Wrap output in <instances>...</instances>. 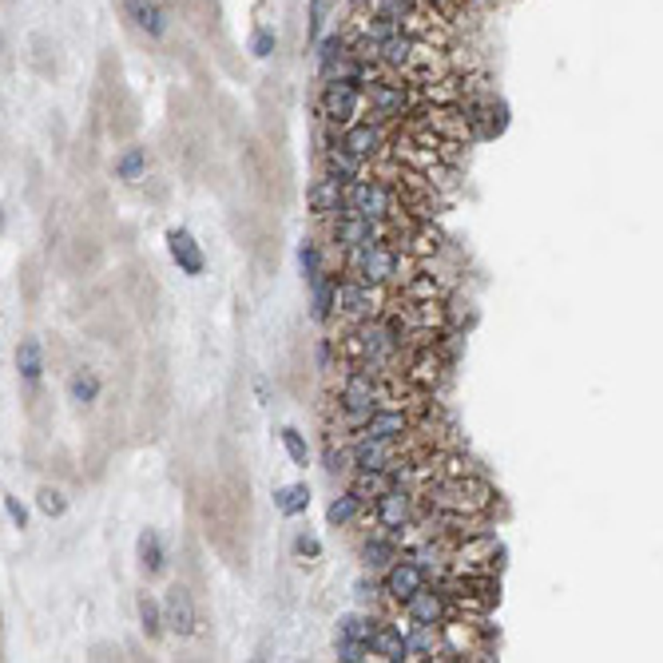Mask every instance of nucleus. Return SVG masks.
Returning a JSON list of instances; mask_svg holds the SVG:
<instances>
[{"label":"nucleus","instance_id":"f257e3e1","mask_svg":"<svg viewBox=\"0 0 663 663\" xmlns=\"http://www.w3.org/2000/svg\"><path fill=\"white\" fill-rule=\"evenodd\" d=\"M421 504L429 512H445V517H461V521H477L496 504V493L489 481H481L477 473H457V477H441V481H429L421 489Z\"/></svg>","mask_w":663,"mask_h":663},{"label":"nucleus","instance_id":"f03ea898","mask_svg":"<svg viewBox=\"0 0 663 663\" xmlns=\"http://www.w3.org/2000/svg\"><path fill=\"white\" fill-rule=\"evenodd\" d=\"M346 274L357 282H370V287H390L401 279V251L390 238L354 246V251H346Z\"/></svg>","mask_w":663,"mask_h":663},{"label":"nucleus","instance_id":"7ed1b4c3","mask_svg":"<svg viewBox=\"0 0 663 663\" xmlns=\"http://www.w3.org/2000/svg\"><path fill=\"white\" fill-rule=\"evenodd\" d=\"M382 401V374L362 370V366H346V377L338 385V409L349 418V426L366 418L370 409H377Z\"/></svg>","mask_w":663,"mask_h":663},{"label":"nucleus","instance_id":"20e7f679","mask_svg":"<svg viewBox=\"0 0 663 663\" xmlns=\"http://www.w3.org/2000/svg\"><path fill=\"white\" fill-rule=\"evenodd\" d=\"M362 99H366V108H370V116H374V124H385V119H401L405 112H409L418 99H413V88L409 84H398V80H362Z\"/></svg>","mask_w":663,"mask_h":663},{"label":"nucleus","instance_id":"39448f33","mask_svg":"<svg viewBox=\"0 0 663 663\" xmlns=\"http://www.w3.org/2000/svg\"><path fill=\"white\" fill-rule=\"evenodd\" d=\"M334 310L342 314L349 326L366 318H377L385 310V294L382 287H370V282H357V279H338V298Z\"/></svg>","mask_w":663,"mask_h":663},{"label":"nucleus","instance_id":"423d86ee","mask_svg":"<svg viewBox=\"0 0 663 663\" xmlns=\"http://www.w3.org/2000/svg\"><path fill=\"white\" fill-rule=\"evenodd\" d=\"M366 99H362V80H326V91H322L318 112L326 124L346 127L362 116Z\"/></svg>","mask_w":663,"mask_h":663},{"label":"nucleus","instance_id":"0eeeda50","mask_svg":"<svg viewBox=\"0 0 663 663\" xmlns=\"http://www.w3.org/2000/svg\"><path fill=\"white\" fill-rule=\"evenodd\" d=\"M413 426H418V421H413V413L405 409V405H377V409H370L362 421H357V433H354V437L405 441Z\"/></svg>","mask_w":663,"mask_h":663},{"label":"nucleus","instance_id":"6e6552de","mask_svg":"<svg viewBox=\"0 0 663 663\" xmlns=\"http://www.w3.org/2000/svg\"><path fill=\"white\" fill-rule=\"evenodd\" d=\"M401 612L409 624H421V628H437V624H445L449 616H453V607H449L445 592H441L437 584H421L413 596H405L401 600Z\"/></svg>","mask_w":663,"mask_h":663},{"label":"nucleus","instance_id":"1a4fd4ad","mask_svg":"<svg viewBox=\"0 0 663 663\" xmlns=\"http://www.w3.org/2000/svg\"><path fill=\"white\" fill-rule=\"evenodd\" d=\"M374 521L382 529H390V537H401V529L413 524V496L405 485H393L374 501Z\"/></svg>","mask_w":663,"mask_h":663},{"label":"nucleus","instance_id":"9d476101","mask_svg":"<svg viewBox=\"0 0 663 663\" xmlns=\"http://www.w3.org/2000/svg\"><path fill=\"white\" fill-rule=\"evenodd\" d=\"M429 580V573L418 564L413 556H398L390 568H385V580H382V592H385V600H393V604H401L405 596H413L421 584Z\"/></svg>","mask_w":663,"mask_h":663},{"label":"nucleus","instance_id":"9b49d317","mask_svg":"<svg viewBox=\"0 0 663 663\" xmlns=\"http://www.w3.org/2000/svg\"><path fill=\"white\" fill-rule=\"evenodd\" d=\"M338 147H342V151H349L354 155V159H362V163H374L377 155L385 151V135H382V127L377 124H370V119H366V124H346L342 127V135H338Z\"/></svg>","mask_w":663,"mask_h":663},{"label":"nucleus","instance_id":"f8f14e48","mask_svg":"<svg viewBox=\"0 0 663 663\" xmlns=\"http://www.w3.org/2000/svg\"><path fill=\"white\" fill-rule=\"evenodd\" d=\"M330 238H334L338 251H354V246H366L374 243V238H385V227L370 223V219L362 215H334V227H330Z\"/></svg>","mask_w":663,"mask_h":663},{"label":"nucleus","instance_id":"ddd939ff","mask_svg":"<svg viewBox=\"0 0 663 663\" xmlns=\"http://www.w3.org/2000/svg\"><path fill=\"white\" fill-rule=\"evenodd\" d=\"M163 624L175 632V635H195V624H199V616H195V600H191V592L183 584H171L168 588V600H163Z\"/></svg>","mask_w":663,"mask_h":663},{"label":"nucleus","instance_id":"4468645a","mask_svg":"<svg viewBox=\"0 0 663 663\" xmlns=\"http://www.w3.org/2000/svg\"><path fill=\"white\" fill-rule=\"evenodd\" d=\"M168 251L175 266H179L183 274H191V279H199L202 266H207V259H202V246L195 243V235L183 231V227H175V231H168Z\"/></svg>","mask_w":663,"mask_h":663},{"label":"nucleus","instance_id":"2eb2a0df","mask_svg":"<svg viewBox=\"0 0 663 663\" xmlns=\"http://www.w3.org/2000/svg\"><path fill=\"white\" fill-rule=\"evenodd\" d=\"M310 211H314L318 219H334L342 215V179H334V175H322V179L310 187Z\"/></svg>","mask_w":663,"mask_h":663},{"label":"nucleus","instance_id":"dca6fc26","mask_svg":"<svg viewBox=\"0 0 663 663\" xmlns=\"http://www.w3.org/2000/svg\"><path fill=\"white\" fill-rule=\"evenodd\" d=\"M370 656L374 659H405V628L401 624H382L377 620V628L370 635Z\"/></svg>","mask_w":663,"mask_h":663},{"label":"nucleus","instance_id":"f3484780","mask_svg":"<svg viewBox=\"0 0 663 663\" xmlns=\"http://www.w3.org/2000/svg\"><path fill=\"white\" fill-rule=\"evenodd\" d=\"M441 656V632L437 628H413L405 632V659H437Z\"/></svg>","mask_w":663,"mask_h":663},{"label":"nucleus","instance_id":"a211bd4d","mask_svg":"<svg viewBox=\"0 0 663 663\" xmlns=\"http://www.w3.org/2000/svg\"><path fill=\"white\" fill-rule=\"evenodd\" d=\"M127 13H132V21L140 24L147 36H163V32H168V13H163L155 0H127Z\"/></svg>","mask_w":663,"mask_h":663},{"label":"nucleus","instance_id":"6ab92c4d","mask_svg":"<svg viewBox=\"0 0 663 663\" xmlns=\"http://www.w3.org/2000/svg\"><path fill=\"white\" fill-rule=\"evenodd\" d=\"M274 509L282 512V517H302V512L310 509V485H282V489H274Z\"/></svg>","mask_w":663,"mask_h":663},{"label":"nucleus","instance_id":"aec40b11","mask_svg":"<svg viewBox=\"0 0 663 663\" xmlns=\"http://www.w3.org/2000/svg\"><path fill=\"white\" fill-rule=\"evenodd\" d=\"M310 294H314V318L326 322L334 314V298H338V274L322 271L314 282H310Z\"/></svg>","mask_w":663,"mask_h":663},{"label":"nucleus","instance_id":"412c9836","mask_svg":"<svg viewBox=\"0 0 663 663\" xmlns=\"http://www.w3.org/2000/svg\"><path fill=\"white\" fill-rule=\"evenodd\" d=\"M385 489H393V477L382 473V469H357L354 485H349V493H357L362 501H377Z\"/></svg>","mask_w":663,"mask_h":663},{"label":"nucleus","instance_id":"4be33fe9","mask_svg":"<svg viewBox=\"0 0 663 663\" xmlns=\"http://www.w3.org/2000/svg\"><path fill=\"white\" fill-rule=\"evenodd\" d=\"M398 537H374L362 545V564L366 568H390L393 560H398Z\"/></svg>","mask_w":663,"mask_h":663},{"label":"nucleus","instance_id":"5701e85b","mask_svg":"<svg viewBox=\"0 0 663 663\" xmlns=\"http://www.w3.org/2000/svg\"><path fill=\"white\" fill-rule=\"evenodd\" d=\"M16 370H21L24 382H40L44 374V349L36 338H24L21 346H16Z\"/></svg>","mask_w":663,"mask_h":663},{"label":"nucleus","instance_id":"b1692460","mask_svg":"<svg viewBox=\"0 0 663 663\" xmlns=\"http://www.w3.org/2000/svg\"><path fill=\"white\" fill-rule=\"evenodd\" d=\"M362 509H366L362 496H357V493H342V496H334V501H330L326 521L334 524V529H346V524H354L357 517H362Z\"/></svg>","mask_w":663,"mask_h":663},{"label":"nucleus","instance_id":"393cba45","mask_svg":"<svg viewBox=\"0 0 663 663\" xmlns=\"http://www.w3.org/2000/svg\"><path fill=\"white\" fill-rule=\"evenodd\" d=\"M135 556H140V564H143L147 576L159 573V568H163V540H159V532H155V529H143L140 540H135Z\"/></svg>","mask_w":663,"mask_h":663},{"label":"nucleus","instance_id":"a878e982","mask_svg":"<svg viewBox=\"0 0 663 663\" xmlns=\"http://www.w3.org/2000/svg\"><path fill=\"white\" fill-rule=\"evenodd\" d=\"M140 628H143L147 640H159L163 628H168V624H163V604L151 600L147 592L140 596Z\"/></svg>","mask_w":663,"mask_h":663},{"label":"nucleus","instance_id":"bb28decb","mask_svg":"<svg viewBox=\"0 0 663 663\" xmlns=\"http://www.w3.org/2000/svg\"><path fill=\"white\" fill-rule=\"evenodd\" d=\"M68 393H72V401H76V405H91L99 398V377L91 370H76L68 377Z\"/></svg>","mask_w":663,"mask_h":663},{"label":"nucleus","instance_id":"cd10ccee","mask_svg":"<svg viewBox=\"0 0 663 663\" xmlns=\"http://www.w3.org/2000/svg\"><path fill=\"white\" fill-rule=\"evenodd\" d=\"M374 628H377L374 616H342V620H338V635H342V640H362V643H370Z\"/></svg>","mask_w":663,"mask_h":663},{"label":"nucleus","instance_id":"c85d7f7f","mask_svg":"<svg viewBox=\"0 0 663 663\" xmlns=\"http://www.w3.org/2000/svg\"><path fill=\"white\" fill-rule=\"evenodd\" d=\"M298 266H302V279H306V282H314L318 274L326 271V263H322V251H318L314 238H302V246H298Z\"/></svg>","mask_w":663,"mask_h":663},{"label":"nucleus","instance_id":"c756f323","mask_svg":"<svg viewBox=\"0 0 663 663\" xmlns=\"http://www.w3.org/2000/svg\"><path fill=\"white\" fill-rule=\"evenodd\" d=\"M143 168H147V151H143V147H127V151L119 155V163H116V175L132 183V179H140V175H143Z\"/></svg>","mask_w":663,"mask_h":663},{"label":"nucleus","instance_id":"7c9ffc66","mask_svg":"<svg viewBox=\"0 0 663 663\" xmlns=\"http://www.w3.org/2000/svg\"><path fill=\"white\" fill-rule=\"evenodd\" d=\"M282 445H287V457H290L294 465H306V461H310V445H306V437H302V433L294 429V426L282 429Z\"/></svg>","mask_w":663,"mask_h":663},{"label":"nucleus","instance_id":"2f4dec72","mask_svg":"<svg viewBox=\"0 0 663 663\" xmlns=\"http://www.w3.org/2000/svg\"><path fill=\"white\" fill-rule=\"evenodd\" d=\"M334 651H338V659H346V663L370 659V643H362V640H342V635L334 640Z\"/></svg>","mask_w":663,"mask_h":663},{"label":"nucleus","instance_id":"473e14b6","mask_svg":"<svg viewBox=\"0 0 663 663\" xmlns=\"http://www.w3.org/2000/svg\"><path fill=\"white\" fill-rule=\"evenodd\" d=\"M36 504H40L44 517H64V512H68V501H64L60 489H40L36 493Z\"/></svg>","mask_w":663,"mask_h":663},{"label":"nucleus","instance_id":"72a5a7b5","mask_svg":"<svg viewBox=\"0 0 663 663\" xmlns=\"http://www.w3.org/2000/svg\"><path fill=\"white\" fill-rule=\"evenodd\" d=\"M294 552H298L302 560H318L322 556V545L314 532H298V540H294Z\"/></svg>","mask_w":663,"mask_h":663},{"label":"nucleus","instance_id":"f704fd0d","mask_svg":"<svg viewBox=\"0 0 663 663\" xmlns=\"http://www.w3.org/2000/svg\"><path fill=\"white\" fill-rule=\"evenodd\" d=\"M274 44H279V40H274V32L271 29H263V32H254V40H251V52H254V56H271V52H274Z\"/></svg>","mask_w":663,"mask_h":663},{"label":"nucleus","instance_id":"c9c22d12","mask_svg":"<svg viewBox=\"0 0 663 663\" xmlns=\"http://www.w3.org/2000/svg\"><path fill=\"white\" fill-rule=\"evenodd\" d=\"M4 512H8V521H13L16 529H29V512H24V504L16 501V496H4Z\"/></svg>","mask_w":663,"mask_h":663},{"label":"nucleus","instance_id":"e433bc0d","mask_svg":"<svg viewBox=\"0 0 663 663\" xmlns=\"http://www.w3.org/2000/svg\"><path fill=\"white\" fill-rule=\"evenodd\" d=\"M322 21H326V0H310V40L322 36Z\"/></svg>","mask_w":663,"mask_h":663},{"label":"nucleus","instance_id":"4c0bfd02","mask_svg":"<svg viewBox=\"0 0 663 663\" xmlns=\"http://www.w3.org/2000/svg\"><path fill=\"white\" fill-rule=\"evenodd\" d=\"M346 465H349V449H338V453L330 449V453H326V469H330V473H342Z\"/></svg>","mask_w":663,"mask_h":663}]
</instances>
